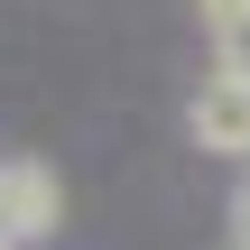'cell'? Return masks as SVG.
Here are the masks:
<instances>
[{"label": "cell", "mask_w": 250, "mask_h": 250, "mask_svg": "<svg viewBox=\"0 0 250 250\" xmlns=\"http://www.w3.org/2000/svg\"><path fill=\"white\" fill-rule=\"evenodd\" d=\"M56 223H65V176L46 167V158H0V241L28 250V241H56Z\"/></svg>", "instance_id": "6da1fadb"}, {"label": "cell", "mask_w": 250, "mask_h": 250, "mask_svg": "<svg viewBox=\"0 0 250 250\" xmlns=\"http://www.w3.org/2000/svg\"><path fill=\"white\" fill-rule=\"evenodd\" d=\"M0 250H9V241H0Z\"/></svg>", "instance_id": "5b68a950"}, {"label": "cell", "mask_w": 250, "mask_h": 250, "mask_svg": "<svg viewBox=\"0 0 250 250\" xmlns=\"http://www.w3.org/2000/svg\"><path fill=\"white\" fill-rule=\"evenodd\" d=\"M232 241L250 250V167H241V186H232Z\"/></svg>", "instance_id": "277c9868"}, {"label": "cell", "mask_w": 250, "mask_h": 250, "mask_svg": "<svg viewBox=\"0 0 250 250\" xmlns=\"http://www.w3.org/2000/svg\"><path fill=\"white\" fill-rule=\"evenodd\" d=\"M195 9H204V46H213V65L250 74V0H195Z\"/></svg>", "instance_id": "3957f363"}, {"label": "cell", "mask_w": 250, "mask_h": 250, "mask_svg": "<svg viewBox=\"0 0 250 250\" xmlns=\"http://www.w3.org/2000/svg\"><path fill=\"white\" fill-rule=\"evenodd\" d=\"M186 139H195L204 158H232V167H250V74H232V65H204V83H195V102H186Z\"/></svg>", "instance_id": "7a4b0ae2"}]
</instances>
